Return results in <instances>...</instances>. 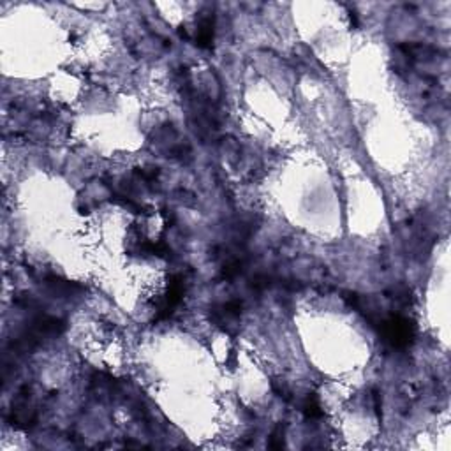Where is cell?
Listing matches in <instances>:
<instances>
[{
    "instance_id": "3957f363",
    "label": "cell",
    "mask_w": 451,
    "mask_h": 451,
    "mask_svg": "<svg viewBox=\"0 0 451 451\" xmlns=\"http://www.w3.org/2000/svg\"><path fill=\"white\" fill-rule=\"evenodd\" d=\"M282 444H284V428L278 427V428H275V432L271 434L270 448H282Z\"/></svg>"
},
{
    "instance_id": "7a4b0ae2",
    "label": "cell",
    "mask_w": 451,
    "mask_h": 451,
    "mask_svg": "<svg viewBox=\"0 0 451 451\" xmlns=\"http://www.w3.org/2000/svg\"><path fill=\"white\" fill-rule=\"evenodd\" d=\"M303 413H305V416L309 418V420H317V418L323 416L321 406L317 404V400L314 399V397H309V399H307L305 406H303Z\"/></svg>"
},
{
    "instance_id": "6da1fadb",
    "label": "cell",
    "mask_w": 451,
    "mask_h": 451,
    "mask_svg": "<svg viewBox=\"0 0 451 451\" xmlns=\"http://www.w3.org/2000/svg\"><path fill=\"white\" fill-rule=\"evenodd\" d=\"M381 333L393 347H406L414 337V326L407 317L395 316L381 321Z\"/></svg>"
}]
</instances>
